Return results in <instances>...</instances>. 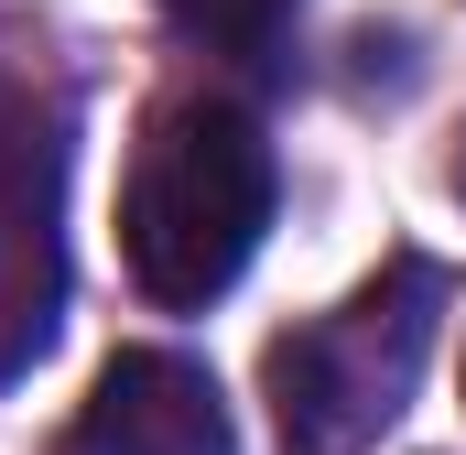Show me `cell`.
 <instances>
[{
  "mask_svg": "<svg viewBox=\"0 0 466 455\" xmlns=\"http://www.w3.org/2000/svg\"><path fill=\"white\" fill-rule=\"evenodd\" d=\"M271 228V141L260 119L228 98H174L152 109L141 152H130V185H119V249H130V282L174 315L218 304L249 249Z\"/></svg>",
  "mask_w": 466,
  "mask_h": 455,
  "instance_id": "obj_1",
  "label": "cell"
},
{
  "mask_svg": "<svg viewBox=\"0 0 466 455\" xmlns=\"http://www.w3.org/2000/svg\"><path fill=\"white\" fill-rule=\"evenodd\" d=\"M456 185H466V152H456Z\"/></svg>",
  "mask_w": 466,
  "mask_h": 455,
  "instance_id": "obj_6",
  "label": "cell"
},
{
  "mask_svg": "<svg viewBox=\"0 0 466 455\" xmlns=\"http://www.w3.org/2000/svg\"><path fill=\"white\" fill-rule=\"evenodd\" d=\"M445 315V271L434 260H390L380 282H358L348 304H326L315 326L271 347V434L282 455H358L380 445L434 358Z\"/></svg>",
  "mask_w": 466,
  "mask_h": 455,
  "instance_id": "obj_2",
  "label": "cell"
},
{
  "mask_svg": "<svg viewBox=\"0 0 466 455\" xmlns=\"http://www.w3.org/2000/svg\"><path fill=\"white\" fill-rule=\"evenodd\" d=\"M66 152L33 98L0 87V379L33 369L66 304Z\"/></svg>",
  "mask_w": 466,
  "mask_h": 455,
  "instance_id": "obj_3",
  "label": "cell"
},
{
  "mask_svg": "<svg viewBox=\"0 0 466 455\" xmlns=\"http://www.w3.org/2000/svg\"><path fill=\"white\" fill-rule=\"evenodd\" d=\"M55 455H228V401L196 358L174 347H130L98 369L87 412L66 423Z\"/></svg>",
  "mask_w": 466,
  "mask_h": 455,
  "instance_id": "obj_4",
  "label": "cell"
},
{
  "mask_svg": "<svg viewBox=\"0 0 466 455\" xmlns=\"http://www.w3.org/2000/svg\"><path fill=\"white\" fill-rule=\"evenodd\" d=\"M196 44H228V55H260L282 22H293V0H163Z\"/></svg>",
  "mask_w": 466,
  "mask_h": 455,
  "instance_id": "obj_5",
  "label": "cell"
}]
</instances>
